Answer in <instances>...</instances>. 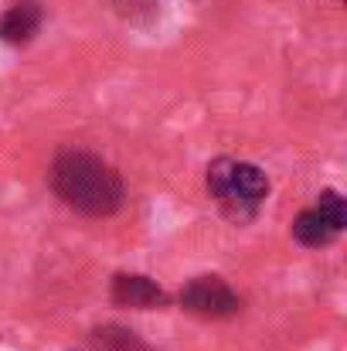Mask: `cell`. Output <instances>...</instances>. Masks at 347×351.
<instances>
[{"label":"cell","mask_w":347,"mask_h":351,"mask_svg":"<svg viewBox=\"0 0 347 351\" xmlns=\"http://www.w3.org/2000/svg\"><path fill=\"white\" fill-rule=\"evenodd\" d=\"M48 184L62 205L86 219H110L126 205V184L116 167L89 150H62L51 160Z\"/></svg>","instance_id":"cell-1"},{"label":"cell","mask_w":347,"mask_h":351,"mask_svg":"<svg viewBox=\"0 0 347 351\" xmlns=\"http://www.w3.org/2000/svg\"><path fill=\"white\" fill-rule=\"evenodd\" d=\"M205 184H208L211 202L222 208V215L231 219L235 226L252 222L262 212L266 198H269L266 171L248 164V160H235V157H215L208 164Z\"/></svg>","instance_id":"cell-2"},{"label":"cell","mask_w":347,"mask_h":351,"mask_svg":"<svg viewBox=\"0 0 347 351\" xmlns=\"http://www.w3.org/2000/svg\"><path fill=\"white\" fill-rule=\"evenodd\" d=\"M347 226V205L341 191L327 188L317 195V205L303 208L293 222V239L307 249H327Z\"/></svg>","instance_id":"cell-3"},{"label":"cell","mask_w":347,"mask_h":351,"mask_svg":"<svg viewBox=\"0 0 347 351\" xmlns=\"http://www.w3.org/2000/svg\"><path fill=\"white\" fill-rule=\"evenodd\" d=\"M177 304H181V311H188L194 317H205V321H225V317H235L242 311V297L222 276L188 280L177 293Z\"/></svg>","instance_id":"cell-4"},{"label":"cell","mask_w":347,"mask_h":351,"mask_svg":"<svg viewBox=\"0 0 347 351\" xmlns=\"http://www.w3.org/2000/svg\"><path fill=\"white\" fill-rule=\"evenodd\" d=\"M110 300L116 307H129V311H160L170 304V293L160 283H153L150 276L116 273L113 287H110Z\"/></svg>","instance_id":"cell-5"},{"label":"cell","mask_w":347,"mask_h":351,"mask_svg":"<svg viewBox=\"0 0 347 351\" xmlns=\"http://www.w3.org/2000/svg\"><path fill=\"white\" fill-rule=\"evenodd\" d=\"M38 31H41V7L31 0H21L0 14V41L7 45H27Z\"/></svg>","instance_id":"cell-6"},{"label":"cell","mask_w":347,"mask_h":351,"mask_svg":"<svg viewBox=\"0 0 347 351\" xmlns=\"http://www.w3.org/2000/svg\"><path fill=\"white\" fill-rule=\"evenodd\" d=\"M89 341H92L96 351H157V348H150L136 331L119 328V324H103V328H96V331L89 335Z\"/></svg>","instance_id":"cell-7"}]
</instances>
